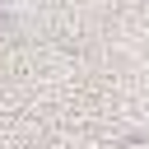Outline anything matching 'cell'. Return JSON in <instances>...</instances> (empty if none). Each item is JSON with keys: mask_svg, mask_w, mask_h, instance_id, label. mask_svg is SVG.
I'll list each match as a JSON object with an SVG mask.
<instances>
[{"mask_svg": "<svg viewBox=\"0 0 149 149\" xmlns=\"http://www.w3.org/2000/svg\"><path fill=\"white\" fill-rule=\"evenodd\" d=\"M0 5H5V0H0Z\"/></svg>", "mask_w": 149, "mask_h": 149, "instance_id": "7a4b0ae2", "label": "cell"}, {"mask_svg": "<svg viewBox=\"0 0 149 149\" xmlns=\"http://www.w3.org/2000/svg\"><path fill=\"white\" fill-rule=\"evenodd\" d=\"M121 149H149V140H126Z\"/></svg>", "mask_w": 149, "mask_h": 149, "instance_id": "6da1fadb", "label": "cell"}]
</instances>
